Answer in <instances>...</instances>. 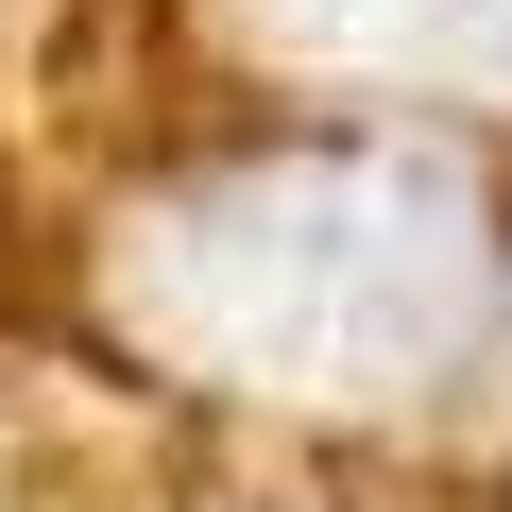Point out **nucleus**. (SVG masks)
I'll list each match as a JSON object with an SVG mask.
<instances>
[{
  "mask_svg": "<svg viewBox=\"0 0 512 512\" xmlns=\"http://www.w3.org/2000/svg\"><path fill=\"white\" fill-rule=\"evenodd\" d=\"M171 308L222 359H274L291 393H410L478 342V205L410 154H291V171H239L171 222Z\"/></svg>",
  "mask_w": 512,
  "mask_h": 512,
  "instance_id": "obj_1",
  "label": "nucleus"
},
{
  "mask_svg": "<svg viewBox=\"0 0 512 512\" xmlns=\"http://www.w3.org/2000/svg\"><path fill=\"white\" fill-rule=\"evenodd\" d=\"M342 69H512V0H325Z\"/></svg>",
  "mask_w": 512,
  "mask_h": 512,
  "instance_id": "obj_2",
  "label": "nucleus"
}]
</instances>
